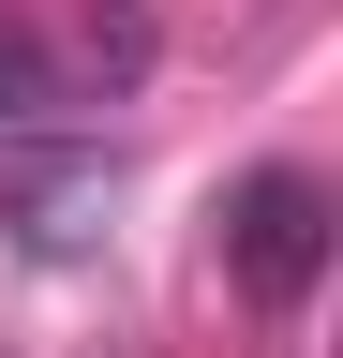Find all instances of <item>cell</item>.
Returning a JSON list of instances; mask_svg holds the SVG:
<instances>
[{
    "label": "cell",
    "instance_id": "cell-2",
    "mask_svg": "<svg viewBox=\"0 0 343 358\" xmlns=\"http://www.w3.org/2000/svg\"><path fill=\"white\" fill-rule=\"evenodd\" d=\"M30 105H60V75H45V45L0 30V120H30Z\"/></svg>",
    "mask_w": 343,
    "mask_h": 358
},
{
    "label": "cell",
    "instance_id": "cell-1",
    "mask_svg": "<svg viewBox=\"0 0 343 358\" xmlns=\"http://www.w3.org/2000/svg\"><path fill=\"white\" fill-rule=\"evenodd\" d=\"M224 268H239V299L298 313V299L328 284V179L314 164H254L239 194H224Z\"/></svg>",
    "mask_w": 343,
    "mask_h": 358
}]
</instances>
